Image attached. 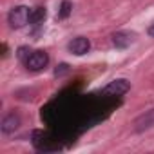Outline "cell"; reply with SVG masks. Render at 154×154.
Listing matches in <instances>:
<instances>
[{
	"mask_svg": "<svg viewBox=\"0 0 154 154\" xmlns=\"http://www.w3.org/2000/svg\"><path fill=\"white\" fill-rule=\"evenodd\" d=\"M8 22L13 29H22L24 26H27L31 22V11L27 6H17L9 11L8 15Z\"/></svg>",
	"mask_w": 154,
	"mask_h": 154,
	"instance_id": "cell-1",
	"label": "cell"
},
{
	"mask_svg": "<svg viewBox=\"0 0 154 154\" xmlns=\"http://www.w3.org/2000/svg\"><path fill=\"white\" fill-rule=\"evenodd\" d=\"M47 63H49V56H47V53L42 51V49L33 51V53L29 54V58L24 62V65H26L29 71H33V72H38V71L45 69Z\"/></svg>",
	"mask_w": 154,
	"mask_h": 154,
	"instance_id": "cell-2",
	"label": "cell"
},
{
	"mask_svg": "<svg viewBox=\"0 0 154 154\" xmlns=\"http://www.w3.org/2000/svg\"><path fill=\"white\" fill-rule=\"evenodd\" d=\"M129 89H131L129 80H125V78H118V80L109 82V84L105 85L103 93H105V94H109V96H122V94H125Z\"/></svg>",
	"mask_w": 154,
	"mask_h": 154,
	"instance_id": "cell-3",
	"label": "cell"
},
{
	"mask_svg": "<svg viewBox=\"0 0 154 154\" xmlns=\"http://www.w3.org/2000/svg\"><path fill=\"white\" fill-rule=\"evenodd\" d=\"M67 49H69L74 56H84V54L89 53L91 42H89V38H85V36H76V38H72V40L69 42Z\"/></svg>",
	"mask_w": 154,
	"mask_h": 154,
	"instance_id": "cell-4",
	"label": "cell"
},
{
	"mask_svg": "<svg viewBox=\"0 0 154 154\" xmlns=\"http://www.w3.org/2000/svg\"><path fill=\"white\" fill-rule=\"evenodd\" d=\"M150 127H154V109L147 111L145 114H141V116L134 122V131H136V132L147 131V129H150Z\"/></svg>",
	"mask_w": 154,
	"mask_h": 154,
	"instance_id": "cell-5",
	"label": "cell"
},
{
	"mask_svg": "<svg viewBox=\"0 0 154 154\" xmlns=\"http://www.w3.org/2000/svg\"><path fill=\"white\" fill-rule=\"evenodd\" d=\"M134 38H136V35H134V33L118 31V33H114V35H112V44H114L116 47H120V49H125V47H129V45L134 42Z\"/></svg>",
	"mask_w": 154,
	"mask_h": 154,
	"instance_id": "cell-6",
	"label": "cell"
},
{
	"mask_svg": "<svg viewBox=\"0 0 154 154\" xmlns=\"http://www.w3.org/2000/svg\"><path fill=\"white\" fill-rule=\"evenodd\" d=\"M20 127V116L17 112H9L8 116H4L2 120V132L4 134H11Z\"/></svg>",
	"mask_w": 154,
	"mask_h": 154,
	"instance_id": "cell-7",
	"label": "cell"
},
{
	"mask_svg": "<svg viewBox=\"0 0 154 154\" xmlns=\"http://www.w3.org/2000/svg\"><path fill=\"white\" fill-rule=\"evenodd\" d=\"M45 8H35L31 11V24L33 26H42L44 20H45Z\"/></svg>",
	"mask_w": 154,
	"mask_h": 154,
	"instance_id": "cell-8",
	"label": "cell"
},
{
	"mask_svg": "<svg viewBox=\"0 0 154 154\" xmlns=\"http://www.w3.org/2000/svg\"><path fill=\"white\" fill-rule=\"evenodd\" d=\"M71 9H72V4L69 2V0H63L62 6H60V13H58V17H60V18H67V17L71 15Z\"/></svg>",
	"mask_w": 154,
	"mask_h": 154,
	"instance_id": "cell-9",
	"label": "cell"
},
{
	"mask_svg": "<svg viewBox=\"0 0 154 154\" xmlns=\"http://www.w3.org/2000/svg\"><path fill=\"white\" fill-rule=\"evenodd\" d=\"M33 51L29 49V47H26V45H22V47H18V51H17V56H18V60L20 62H26L27 58H29V54H31Z\"/></svg>",
	"mask_w": 154,
	"mask_h": 154,
	"instance_id": "cell-10",
	"label": "cell"
},
{
	"mask_svg": "<svg viewBox=\"0 0 154 154\" xmlns=\"http://www.w3.org/2000/svg\"><path fill=\"white\" fill-rule=\"evenodd\" d=\"M67 72H69V65H67V63H60V65L56 67V71H54L56 76H63V74H67Z\"/></svg>",
	"mask_w": 154,
	"mask_h": 154,
	"instance_id": "cell-11",
	"label": "cell"
},
{
	"mask_svg": "<svg viewBox=\"0 0 154 154\" xmlns=\"http://www.w3.org/2000/svg\"><path fill=\"white\" fill-rule=\"evenodd\" d=\"M149 35H150V36H152V38H154V24H152V26H150V27H149Z\"/></svg>",
	"mask_w": 154,
	"mask_h": 154,
	"instance_id": "cell-12",
	"label": "cell"
}]
</instances>
